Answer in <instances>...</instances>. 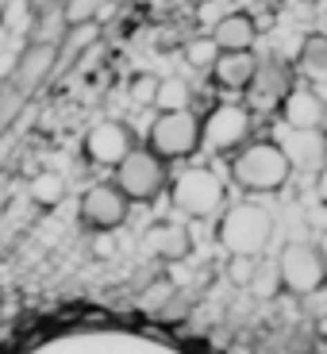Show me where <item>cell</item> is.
Returning a JSON list of instances; mask_svg holds the SVG:
<instances>
[{"label": "cell", "instance_id": "6da1fadb", "mask_svg": "<svg viewBox=\"0 0 327 354\" xmlns=\"http://www.w3.org/2000/svg\"><path fill=\"white\" fill-rule=\"evenodd\" d=\"M8 354H193L169 335L115 319H73L54 324L16 343Z\"/></svg>", "mask_w": 327, "mask_h": 354}, {"label": "cell", "instance_id": "7a4b0ae2", "mask_svg": "<svg viewBox=\"0 0 327 354\" xmlns=\"http://www.w3.org/2000/svg\"><path fill=\"white\" fill-rule=\"evenodd\" d=\"M289 174H292V166L277 151V142H247L231 158V177L247 193H277V189H285Z\"/></svg>", "mask_w": 327, "mask_h": 354}, {"label": "cell", "instance_id": "3957f363", "mask_svg": "<svg viewBox=\"0 0 327 354\" xmlns=\"http://www.w3.org/2000/svg\"><path fill=\"white\" fill-rule=\"evenodd\" d=\"M274 235V220L262 204H235L220 220V247L231 258H258Z\"/></svg>", "mask_w": 327, "mask_h": 354}, {"label": "cell", "instance_id": "277c9868", "mask_svg": "<svg viewBox=\"0 0 327 354\" xmlns=\"http://www.w3.org/2000/svg\"><path fill=\"white\" fill-rule=\"evenodd\" d=\"M169 201H174L177 212L193 216V220H208V216H216L223 208V181L208 166H189L174 177Z\"/></svg>", "mask_w": 327, "mask_h": 354}, {"label": "cell", "instance_id": "5b68a950", "mask_svg": "<svg viewBox=\"0 0 327 354\" xmlns=\"http://www.w3.org/2000/svg\"><path fill=\"white\" fill-rule=\"evenodd\" d=\"M147 151L158 162H177L200 151V120L193 112H162L151 127V147Z\"/></svg>", "mask_w": 327, "mask_h": 354}, {"label": "cell", "instance_id": "8992f818", "mask_svg": "<svg viewBox=\"0 0 327 354\" xmlns=\"http://www.w3.org/2000/svg\"><path fill=\"white\" fill-rule=\"evenodd\" d=\"M120 193H124V201H154V196L166 189V162H158L147 147H135L131 154H127L120 166H115V181H112Z\"/></svg>", "mask_w": 327, "mask_h": 354}, {"label": "cell", "instance_id": "52a82bcc", "mask_svg": "<svg viewBox=\"0 0 327 354\" xmlns=\"http://www.w3.org/2000/svg\"><path fill=\"white\" fill-rule=\"evenodd\" d=\"M274 266H277V277H281V285L289 292L308 297V292L327 285V266L319 258L316 243H285Z\"/></svg>", "mask_w": 327, "mask_h": 354}, {"label": "cell", "instance_id": "ba28073f", "mask_svg": "<svg viewBox=\"0 0 327 354\" xmlns=\"http://www.w3.org/2000/svg\"><path fill=\"white\" fill-rule=\"evenodd\" d=\"M250 135V112L243 104H216L200 120V147L212 154L239 151Z\"/></svg>", "mask_w": 327, "mask_h": 354}, {"label": "cell", "instance_id": "9c48e42d", "mask_svg": "<svg viewBox=\"0 0 327 354\" xmlns=\"http://www.w3.org/2000/svg\"><path fill=\"white\" fill-rule=\"evenodd\" d=\"M292 88V70L277 58H258V70L247 85V112H277Z\"/></svg>", "mask_w": 327, "mask_h": 354}, {"label": "cell", "instance_id": "30bf717a", "mask_svg": "<svg viewBox=\"0 0 327 354\" xmlns=\"http://www.w3.org/2000/svg\"><path fill=\"white\" fill-rule=\"evenodd\" d=\"M131 151H135V135L120 120H104V124L88 127V135H85V158L97 162V166L115 169Z\"/></svg>", "mask_w": 327, "mask_h": 354}, {"label": "cell", "instance_id": "8fae6325", "mask_svg": "<svg viewBox=\"0 0 327 354\" xmlns=\"http://www.w3.org/2000/svg\"><path fill=\"white\" fill-rule=\"evenodd\" d=\"M81 220L93 231H115L127 220V201L115 185H93L81 196Z\"/></svg>", "mask_w": 327, "mask_h": 354}, {"label": "cell", "instance_id": "7c38bea8", "mask_svg": "<svg viewBox=\"0 0 327 354\" xmlns=\"http://www.w3.org/2000/svg\"><path fill=\"white\" fill-rule=\"evenodd\" d=\"M281 120L289 131H324L327 124V104L316 88H289V97L281 100Z\"/></svg>", "mask_w": 327, "mask_h": 354}, {"label": "cell", "instance_id": "4fadbf2b", "mask_svg": "<svg viewBox=\"0 0 327 354\" xmlns=\"http://www.w3.org/2000/svg\"><path fill=\"white\" fill-rule=\"evenodd\" d=\"M254 39H258V27L247 12H227L212 24V43L220 46V54H243V50H254Z\"/></svg>", "mask_w": 327, "mask_h": 354}, {"label": "cell", "instance_id": "5bb4252c", "mask_svg": "<svg viewBox=\"0 0 327 354\" xmlns=\"http://www.w3.org/2000/svg\"><path fill=\"white\" fill-rule=\"evenodd\" d=\"M277 151L285 154L289 166H301V169H319L327 162V135L324 131H289Z\"/></svg>", "mask_w": 327, "mask_h": 354}, {"label": "cell", "instance_id": "9a60e30c", "mask_svg": "<svg viewBox=\"0 0 327 354\" xmlns=\"http://www.w3.org/2000/svg\"><path fill=\"white\" fill-rule=\"evenodd\" d=\"M142 243H147L151 254L166 258V262H177L193 250V235H189L185 223H154V227H147Z\"/></svg>", "mask_w": 327, "mask_h": 354}, {"label": "cell", "instance_id": "2e32d148", "mask_svg": "<svg viewBox=\"0 0 327 354\" xmlns=\"http://www.w3.org/2000/svg\"><path fill=\"white\" fill-rule=\"evenodd\" d=\"M258 70V58L254 50H243V54H220L212 62V77L220 88H227V93H247L250 77H254Z\"/></svg>", "mask_w": 327, "mask_h": 354}, {"label": "cell", "instance_id": "e0dca14e", "mask_svg": "<svg viewBox=\"0 0 327 354\" xmlns=\"http://www.w3.org/2000/svg\"><path fill=\"white\" fill-rule=\"evenodd\" d=\"M54 62H58L54 46H31V50H27L24 58L16 62V88H19V93L39 88L54 73Z\"/></svg>", "mask_w": 327, "mask_h": 354}, {"label": "cell", "instance_id": "ac0fdd59", "mask_svg": "<svg viewBox=\"0 0 327 354\" xmlns=\"http://www.w3.org/2000/svg\"><path fill=\"white\" fill-rule=\"evenodd\" d=\"M297 73L304 81L327 85V35H308L297 50Z\"/></svg>", "mask_w": 327, "mask_h": 354}, {"label": "cell", "instance_id": "d6986e66", "mask_svg": "<svg viewBox=\"0 0 327 354\" xmlns=\"http://www.w3.org/2000/svg\"><path fill=\"white\" fill-rule=\"evenodd\" d=\"M100 39V27L97 24H77V27H66L62 43L54 46V54H58V62H54V70L66 62H73V58H81V54H88L93 46H97Z\"/></svg>", "mask_w": 327, "mask_h": 354}, {"label": "cell", "instance_id": "ffe728a7", "mask_svg": "<svg viewBox=\"0 0 327 354\" xmlns=\"http://www.w3.org/2000/svg\"><path fill=\"white\" fill-rule=\"evenodd\" d=\"M154 108L162 112H185L189 108V85L181 77H166L158 81V88H154Z\"/></svg>", "mask_w": 327, "mask_h": 354}, {"label": "cell", "instance_id": "44dd1931", "mask_svg": "<svg viewBox=\"0 0 327 354\" xmlns=\"http://www.w3.org/2000/svg\"><path fill=\"white\" fill-rule=\"evenodd\" d=\"M108 4H112V0H62V19H66V27L97 24Z\"/></svg>", "mask_w": 327, "mask_h": 354}, {"label": "cell", "instance_id": "7402d4cb", "mask_svg": "<svg viewBox=\"0 0 327 354\" xmlns=\"http://www.w3.org/2000/svg\"><path fill=\"white\" fill-rule=\"evenodd\" d=\"M66 196V181L58 174H39L35 181H31V201L35 204H46V208H50V204H58Z\"/></svg>", "mask_w": 327, "mask_h": 354}, {"label": "cell", "instance_id": "603a6c76", "mask_svg": "<svg viewBox=\"0 0 327 354\" xmlns=\"http://www.w3.org/2000/svg\"><path fill=\"white\" fill-rule=\"evenodd\" d=\"M185 58L196 70H212V62L220 58V46L212 43V35H200V39H193V43H185Z\"/></svg>", "mask_w": 327, "mask_h": 354}, {"label": "cell", "instance_id": "cb8c5ba5", "mask_svg": "<svg viewBox=\"0 0 327 354\" xmlns=\"http://www.w3.org/2000/svg\"><path fill=\"white\" fill-rule=\"evenodd\" d=\"M277 285H281V277H277V266H265V270H254V277H250V289L258 292V297H274Z\"/></svg>", "mask_w": 327, "mask_h": 354}, {"label": "cell", "instance_id": "d4e9b609", "mask_svg": "<svg viewBox=\"0 0 327 354\" xmlns=\"http://www.w3.org/2000/svg\"><path fill=\"white\" fill-rule=\"evenodd\" d=\"M254 270H258V258H231V266H227V277L235 285H250V277H254Z\"/></svg>", "mask_w": 327, "mask_h": 354}, {"label": "cell", "instance_id": "484cf974", "mask_svg": "<svg viewBox=\"0 0 327 354\" xmlns=\"http://www.w3.org/2000/svg\"><path fill=\"white\" fill-rule=\"evenodd\" d=\"M131 88H135V100H139V104H154V88H158V77H151V73H139Z\"/></svg>", "mask_w": 327, "mask_h": 354}, {"label": "cell", "instance_id": "4316f807", "mask_svg": "<svg viewBox=\"0 0 327 354\" xmlns=\"http://www.w3.org/2000/svg\"><path fill=\"white\" fill-rule=\"evenodd\" d=\"M27 16L35 19V12L27 8V0H12V4H8V16H4V19H8V27H12V31H16V24H24Z\"/></svg>", "mask_w": 327, "mask_h": 354}, {"label": "cell", "instance_id": "83f0119b", "mask_svg": "<svg viewBox=\"0 0 327 354\" xmlns=\"http://www.w3.org/2000/svg\"><path fill=\"white\" fill-rule=\"evenodd\" d=\"M62 0H27V8L35 12V16H43V12H50V8H58Z\"/></svg>", "mask_w": 327, "mask_h": 354}, {"label": "cell", "instance_id": "f1b7e54d", "mask_svg": "<svg viewBox=\"0 0 327 354\" xmlns=\"http://www.w3.org/2000/svg\"><path fill=\"white\" fill-rule=\"evenodd\" d=\"M316 193H319V201L327 204V162L319 166V174H316Z\"/></svg>", "mask_w": 327, "mask_h": 354}, {"label": "cell", "instance_id": "f546056e", "mask_svg": "<svg viewBox=\"0 0 327 354\" xmlns=\"http://www.w3.org/2000/svg\"><path fill=\"white\" fill-rule=\"evenodd\" d=\"M316 250H319V258H324V266H327V231H324V239H319Z\"/></svg>", "mask_w": 327, "mask_h": 354}, {"label": "cell", "instance_id": "4dcf8cb0", "mask_svg": "<svg viewBox=\"0 0 327 354\" xmlns=\"http://www.w3.org/2000/svg\"><path fill=\"white\" fill-rule=\"evenodd\" d=\"M319 335H324V339H327V319H319Z\"/></svg>", "mask_w": 327, "mask_h": 354}, {"label": "cell", "instance_id": "1f68e13d", "mask_svg": "<svg viewBox=\"0 0 327 354\" xmlns=\"http://www.w3.org/2000/svg\"><path fill=\"white\" fill-rule=\"evenodd\" d=\"M120 4H124V0H120Z\"/></svg>", "mask_w": 327, "mask_h": 354}]
</instances>
